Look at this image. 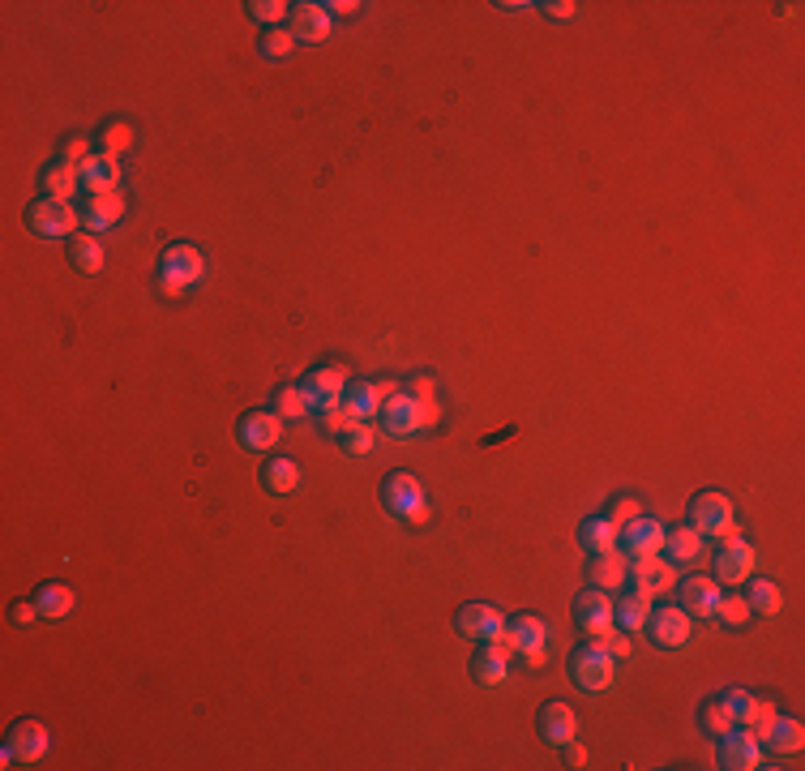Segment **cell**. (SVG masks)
Instances as JSON below:
<instances>
[{
    "mask_svg": "<svg viewBox=\"0 0 805 771\" xmlns=\"http://www.w3.org/2000/svg\"><path fill=\"white\" fill-rule=\"evenodd\" d=\"M570 673L587 694H600L613 686L617 677V656L604 647L600 639H587L583 647H574V660H570Z\"/></svg>",
    "mask_w": 805,
    "mask_h": 771,
    "instance_id": "cell-1",
    "label": "cell"
},
{
    "mask_svg": "<svg viewBox=\"0 0 805 771\" xmlns=\"http://www.w3.org/2000/svg\"><path fill=\"white\" fill-rule=\"evenodd\" d=\"M382 502L394 519L403 523H424L429 519V497H424V485L412 472H390L382 480Z\"/></svg>",
    "mask_w": 805,
    "mask_h": 771,
    "instance_id": "cell-2",
    "label": "cell"
},
{
    "mask_svg": "<svg viewBox=\"0 0 805 771\" xmlns=\"http://www.w3.org/2000/svg\"><path fill=\"white\" fill-rule=\"evenodd\" d=\"M202 275H206V262H202V253H197L193 245H172L159 257V287L167 296L189 292L193 283H202Z\"/></svg>",
    "mask_w": 805,
    "mask_h": 771,
    "instance_id": "cell-3",
    "label": "cell"
},
{
    "mask_svg": "<svg viewBox=\"0 0 805 771\" xmlns=\"http://www.w3.org/2000/svg\"><path fill=\"white\" fill-rule=\"evenodd\" d=\"M82 223V210H73V202H56V198H39L26 206V228L35 236H48V240H60V236H73V228Z\"/></svg>",
    "mask_w": 805,
    "mask_h": 771,
    "instance_id": "cell-4",
    "label": "cell"
},
{
    "mask_svg": "<svg viewBox=\"0 0 805 771\" xmlns=\"http://www.w3.org/2000/svg\"><path fill=\"white\" fill-rule=\"evenodd\" d=\"M544 639H549V630H544L540 617H514V622H506V630H501V643L510 647V656H523L531 669H540L544 664Z\"/></svg>",
    "mask_w": 805,
    "mask_h": 771,
    "instance_id": "cell-5",
    "label": "cell"
},
{
    "mask_svg": "<svg viewBox=\"0 0 805 771\" xmlns=\"http://www.w3.org/2000/svg\"><path fill=\"white\" fill-rule=\"evenodd\" d=\"M43 754H48V729H43L39 720H22L18 729L9 733L5 750H0V767H13V763H39Z\"/></svg>",
    "mask_w": 805,
    "mask_h": 771,
    "instance_id": "cell-6",
    "label": "cell"
},
{
    "mask_svg": "<svg viewBox=\"0 0 805 771\" xmlns=\"http://www.w3.org/2000/svg\"><path fill=\"white\" fill-rule=\"evenodd\" d=\"M728 523H733V502H728L724 493L703 489L690 502V527H694L698 536H720Z\"/></svg>",
    "mask_w": 805,
    "mask_h": 771,
    "instance_id": "cell-7",
    "label": "cell"
},
{
    "mask_svg": "<svg viewBox=\"0 0 805 771\" xmlns=\"http://www.w3.org/2000/svg\"><path fill=\"white\" fill-rule=\"evenodd\" d=\"M300 386H305L313 412L326 416L330 407H339V399H343V390H347V369H343V365H322V369H313Z\"/></svg>",
    "mask_w": 805,
    "mask_h": 771,
    "instance_id": "cell-8",
    "label": "cell"
},
{
    "mask_svg": "<svg viewBox=\"0 0 805 771\" xmlns=\"http://www.w3.org/2000/svg\"><path fill=\"white\" fill-rule=\"evenodd\" d=\"M630 574H634V587H639V596H664V592H673V583H677V570H673V562L668 557H656V553H647V557H634L630 562Z\"/></svg>",
    "mask_w": 805,
    "mask_h": 771,
    "instance_id": "cell-9",
    "label": "cell"
},
{
    "mask_svg": "<svg viewBox=\"0 0 805 771\" xmlns=\"http://www.w3.org/2000/svg\"><path fill=\"white\" fill-rule=\"evenodd\" d=\"M399 390V382H360V386H347L343 390V412L352 420H377V412H382V403Z\"/></svg>",
    "mask_w": 805,
    "mask_h": 771,
    "instance_id": "cell-10",
    "label": "cell"
},
{
    "mask_svg": "<svg viewBox=\"0 0 805 771\" xmlns=\"http://www.w3.org/2000/svg\"><path fill=\"white\" fill-rule=\"evenodd\" d=\"M382 429L390 433V437H412V433H420L424 429V420H420V403L412 399V390H394V395L382 403Z\"/></svg>",
    "mask_w": 805,
    "mask_h": 771,
    "instance_id": "cell-11",
    "label": "cell"
},
{
    "mask_svg": "<svg viewBox=\"0 0 805 771\" xmlns=\"http://www.w3.org/2000/svg\"><path fill=\"white\" fill-rule=\"evenodd\" d=\"M647 634H651V643H660V647H681L690 639V613L677 609V604H660V609H651V617H647Z\"/></svg>",
    "mask_w": 805,
    "mask_h": 771,
    "instance_id": "cell-12",
    "label": "cell"
},
{
    "mask_svg": "<svg viewBox=\"0 0 805 771\" xmlns=\"http://www.w3.org/2000/svg\"><path fill=\"white\" fill-rule=\"evenodd\" d=\"M454 626H459V634H467V639L489 643V639H501V630H506V617H501L493 604H463L459 617H454Z\"/></svg>",
    "mask_w": 805,
    "mask_h": 771,
    "instance_id": "cell-13",
    "label": "cell"
},
{
    "mask_svg": "<svg viewBox=\"0 0 805 771\" xmlns=\"http://www.w3.org/2000/svg\"><path fill=\"white\" fill-rule=\"evenodd\" d=\"M720 767H728V771H754V767H763V746H758L746 729H728L720 737Z\"/></svg>",
    "mask_w": 805,
    "mask_h": 771,
    "instance_id": "cell-14",
    "label": "cell"
},
{
    "mask_svg": "<svg viewBox=\"0 0 805 771\" xmlns=\"http://www.w3.org/2000/svg\"><path fill=\"white\" fill-rule=\"evenodd\" d=\"M677 600L690 617H711L716 613V600H720V583L711 579V574H690V579H681Z\"/></svg>",
    "mask_w": 805,
    "mask_h": 771,
    "instance_id": "cell-15",
    "label": "cell"
},
{
    "mask_svg": "<svg viewBox=\"0 0 805 771\" xmlns=\"http://www.w3.org/2000/svg\"><path fill=\"white\" fill-rule=\"evenodd\" d=\"M617 544H621V553H626V557L660 553V544H664V527H660L656 519H647V514H639V519L626 523V527L617 532Z\"/></svg>",
    "mask_w": 805,
    "mask_h": 771,
    "instance_id": "cell-16",
    "label": "cell"
},
{
    "mask_svg": "<svg viewBox=\"0 0 805 771\" xmlns=\"http://www.w3.org/2000/svg\"><path fill=\"white\" fill-rule=\"evenodd\" d=\"M536 729H540L544 742L566 746L579 737V716H574V707H566V703H544L540 716H536Z\"/></svg>",
    "mask_w": 805,
    "mask_h": 771,
    "instance_id": "cell-17",
    "label": "cell"
},
{
    "mask_svg": "<svg viewBox=\"0 0 805 771\" xmlns=\"http://www.w3.org/2000/svg\"><path fill=\"white\" fill-rule=\"evenodd\" d=\"M574 622H579V626L591 634V639H600L604 630L617 626V622H613V600L604 596L600 587H596V592H583L579 600H574Z\"/></svg>",
    "mask_w": 805,
    "mask_h": 771,
    "instance_id": "cell-18",
    "label": "cell"
},
{
    "mask_svg": "<svg viewBox=\"0 0 805 771\" xmlns=\"http://www.w3.org/2000/svg\"><path fill=\"white\" fill-rule=\"evenodd\" d=\"M754 574V549L746 540H728L716 553V583H746Z\"/></svg>",
    "mask_w": 805,
    "mask_h": 771,
    "instance_id": "cell-19",
    "label": "cell"
},
{
    "mask_svg": "<svg viewBox=\"0 0 805 771\" xmlns=\"http://www.w3.org/2000/svg\"><path fill=\"white\" fill-rule=\"evenodd\" d=\"M236 433L245 450H270L283 437V420L275 412H249V416H240Z\"/></svg>",
    "mask_w": 805,
    "mask_h": 771,
    "instance_id": "cell-20",
    "label": "cell"
},
{
    "mask_svg": "<svg viewBox=\"0 0 805 771\" xmlns=\"http://www.w3.org/2000/svg\"><path fill=\"white\" fill-rule=\"evenodd\" d=\"M120 215H125V198H120V193H95V198H86V206H82V228L90 236H99V232L116 228Z\"/></svg>",
    "mask_w": 805,
    "mask_h": 771,
    "instance_id": "cell-21",
    "label": "cell"
},
{
    "mask_svg": "<svg viewBox=\"0 0 805 771\" xmlns=\"http://www.w3.org/2000/svg\"><path fill=\"white\" fill-rule=\"evenodd\" d=\"M326 35H330L326 5H313V0H300V5H292V39L296 43H322Z\"/></svg>",
    "mask_w": 805,
    "mask_h": 771,
    "instance_id": "cell-22",
    "label": "cell"
},
{
    "mask_svg": "<svg viewBox=\"0 0 805 771\" xmlns=\"http://www.w3.org/2000/svg\"><path fill=\"white\" fill-rule=\"evenodd\" d=\"M506 669H510V647L501 643V639L480 643V652L472 660V677H476V682L480 686H497V682H506Z\"/></svg>",
    "mask_w": 805,
    "mask_h": 771,
    "instance_id": "cell-23",
    "label": "cell"
},
{
    "mask_svg": "<svg viewBox=\"0 0 805 771\" xmlns=\"http://www.w3.org/2000/svg\"><path fill=\"white\" fill-rule=\"evenodd\" d=\"M78 176H82V189L95 198V193H116V185H120V163L112 159V155H90L82 168H78Z\"/></svg>",
    "mask_w": 805,
    "mask_h": 771,
    "instance_id": "cell-24",
    "label": "cell"
},
{
    "mask_svg": "<svg viewBox=\"0 0 805 771\" xmlns=\"http://www.w3.org/2000/svg\"><path fill=\"white\" fill-rule=\"evenodd\" d=\"M591 583L600 587V592H617L621 583H626V574H630V557L626 553H617V549H609V553H596V562H591Z\"/></svg>",
    "mask_w": 805,
    "mask_h": 771,
    "instance_id": "cell-25",
    "label": "cell"
},
{
    "mask_svg": "<svg viewBox=\"0 0 805 771\" xmlns=\"http://www.w3.org/2000/svg\"><path fill=\"white\" fill-rule=\"evenodd\" d=\"M78 189H82V176H78V168H73V163H65V159L52 163V168L43 172V193H48V198H56V202H69Z\"/></svg>",
    "mask_w": 805,
    "mask_h": 771,
    "instance_id": "cell-26",
    "label": "cell"
},
{
    "mask_svg": "<svg viewBox=\"0 0 805 771\" xmlns=\"http://www.w3.org/2000/svg\"><path fill=\"white\" fill-rule=\"evenodd\" d=\"M801 742H805V733H801V720H793V716H776L763 737V746H771L776 754H797Z\"/></svg>",
    "mask_w": 805,
    "mask_h": 771,
    "instance_id": "cell-27",
    "label": "cell"
},
{
    "mask_svg": "<svg viewBox=\"0 0 805 771\" xmlns=\"http://www.w3.org/2000/svg\"><path fill=\"white\" fill-rule=\"evenodd\" d=\"M69 262L82 270V275H99L103 270V245L99 236H69Z\"/></svg>",
    "mask_w": 805,
    "mask_h": 771,
    "instance_id": "cell-28",
    "label": "cell"
},
{
    "mask_svg": "<svg viewBox=\"0 0 805 771\" xmlns=\"http://www.w3.org/2000/svg\"><path fill=\"white\" fill-rule=\"evenodd\" d=\"M660 549H664L668 557H677V562H694V557L703 553V536H698L694 527L686 523V527H673V532H664Z\"/></svg>",
    "mask_w": 805,
    "mask_h": 771,
    "instance_id": "cell-29",
    "label": "cell"
},
{
    "mask_svg": "<svg viewBox=\"0 0 805 771\" xmlns=\"http://www.w3.org/2000/svg\"><path fill=\"white\" fill-rule=\"evenodd\" d=\"M579 544H583L591 557H596V553H609V549H617V527H613L609 519H587V523L579 527Z\"/></svg>",
    "mask_w": 805,
    "mask_h": 771,
    "instance_id": "cell-30",
    "label": "cell"
},
{
    "mask_svg": "<svg viewBox=\"0 0 805 771\" xmlns=\"http://www.w3.org/2000/svg\"><path fill=\"white\" fill-rule=\"evenodd\" d=\"M746 604H750V613H763V617H776L780 609H784V592L771 579H754L750 583V592H746Z\"/></svg>",
    "mask_w": 805,
    "mask_h": 771,
    "instance_id": "cell-31",
    "label": "cell"
},
{
    "mask_svg": "<svg viewBox=\"0 0 805 771\" xmlns=\"http://www.w3.org/2000/svg\"><path fill=\"white\" fill-rule=\"evenodd\" d=\"M647 617H651V600L639 596V592L613 604V622H617L621 630H643V626H647Z\"/></svg>",
    "mask_w": 805,
    "mask_h": 771,
    "instance_id": "cell-32",
    "label": "cell"
},
{
    "mask_svg": "<svg viewBox=\"0 0 805 771\" xmlns=\"http://www.w3.org/2000/svg\"><path fill=\"white\" fill-rule=\"evenodd\" d=\"M35 604H39L43 617H52V622H56V617H65L73 609V592H69L65 583H43L39 592H35Z\"/></svg>",
    "mask_w": 805,
    "mask_h": 771,
    "instance_id": "cell-33",
    "label": "cell"
},
{
    "mask_svg": "<svg viewBox=\"0 0 805 771\" xmlns=\"http://www.w3.org/2000/svg\"><path fill=\"white\" fill-rule=\"evenodd\" d=\"M296 480H300V472H296V463L292 459H270L266 467H262V485L270 489V493H292L296 489Z\"/></svg>",
    "mask_w": 805,
    "mask_h": 771,
    "instance_id": "cell-34",
    "label": "cell"
},
{
    "mask_svg": "<svg viewBox=\"0 0 805 771\" xmlns=\"http://www.w3.org/2000/svg\"><path fill=\"white\" fill-rule=\"evenodd\" d=\"M309 412H313V403L305 395V386H283L279 395H275V416L279 420H300V416H309Z\"/></svg>",
    "mask_w": 805,
    "mask_h": 771,
    "instance_id": "cell-35",
    "label": "cell"
},
{
    "mask_svg": "<svg viewBox=\"0 0 805 771\" xmlns=\"http://www.w3.org/2000/svg\"><path fill=\"white\" fill-rule=\"evenodd\" d=\"M339 442H343V450L347 455H369L373 450V442H377V429H373V420H352L343 433H339Z\"/></svg>",
    "mask_w": 805,
    "mask_h": 771,
    "instance_id": "cell-36",
    "label": "cell"
},
{
    "mask_svg": "<svg viewBox=\"0 0 805 771\" xmlns=\"http://www.w3.org/2000/svg\"><path fill=\"white\" fill-rule=\"evenodd\" d=\"M780 712H776V703H767V699H754V707H750V716L737 724V729H746L758 746H763V737H767V729H771V720H776Z\"/></svg>",
    "mask_w": 805,
    "mask_h": 771,
    "instance_id": "cell-37",
    "label": "cell"
},
{
    "mask_svg": "<svg viewBox=\"0 0 805 771\" xmlns=\"http://www.w3.org/2000/svg\"><path fill=\"white\" fill-rule=\"evenodd\" d=\"M711 617H720L728 630H741V626L750 622V604H746V596H720L716 600V613H711Z\"/></svg>",
    "mask_w": 805,
    "mask_h": 771,
    "instance_id": "cell-38",
    "label": "cell"
},
{
    "mask_svg": "<svg viewBox=\"0 0 805 771\" xmlns=\"http://www.w3.org/2000/svg\"><path fill=\"white\" fill-rule=\"evenodd\" d=\"M703 729H707L711 737H724L728 729H737V720H733V712L724 707V699H716V703L703 707Z\"/></svg>",
    "mask_w": 805,
    "mask_h": 771,
    "instance_id": "cell-39",
    "label": "cell"
},
{
    "mask_svg": "<svg viewBox=\"0 0 805 771\" xmlns=\"http://www.w3.org/2000/svg\"><path fill=\"white\" fill-rule=\"evenodd\" d=\"M292 48H296V39H292V30H266L262 35V56L266 60H283V56H292Z\"/></svg>",
    "mask_w": 805,
    "mask_h": 771,
    "instance_id": "cell-40",
    "label": "cell"
},
{
    "mask_svg": "<svg viewBox=\"0 0 805 771\" xmlns=\"http://www.w3.org/2000/svg\"><path fill=\"white\" fill-rule=\"evenodd\" d=\"M99 146H103V155H125V150L133 146V129L129 125H108L103 129V138H99Z\"/></svg>",
    "mask_w": 805,
    "mask_h": 771,
    "instance_id": "cell-41",
    "label": "cell"
},
{
    "mask_svg": "<svg viewBox=\"0 0 805 771\" xmlns=\"http://www.w3.org/2000/svg\"><path fill=\"white\" fill-rule=\"evenodd\" d=\"M249 13H253V18L262 22V26H270V30H275V22H283L287 13H292V5H283V0H253V5H249Z\"/></svg>",
    "mask_w": 805,
    "mask_h": 771,
    "instance_id": "cell-42",
    "label": "cell"
},
{
    "mask_svg": "<svg viewBox=\"0 0 805 771\" xmlns=\"http://www.w3.org/2000/svg\"><path fill=\"white\" fill-rule=\"evenodd\" d=\"M639 514H643V506L639 502H634V497H621V502L609 510V514H604V519H609L613 527H617V532H621V527H626V523H634V519H639Z\"/></svg>",
    "mask_w": 805,
    "mask_h": 771,
    "instance_id": "cell-43",
    "label": "cell"
},
{
    "mask_svg": "<svg viewBox=\"0 0 805 771\" xmlns=\"http://www.w3.org/2000/svg\"><path fill=\"white\" fill-rule=\"evenodd\" d=\"M724 707H728V712H733V720L741 724V720L750 716V707H754V694H750V690H728V694H724Z\"/></svg>",
    "mask_w": 805,
    "mask_h": 771,
    "instance_id": "cell-44",
    "label": "cell"
},
{
    "mask_svg": "<svg viewBox=\"0 0 805 771\" xmlns=\"http://www.w3.org/2000/svg\"><path fill=\"white\" fill-rule=\"evenodd\" d=\"M600 643L609 647V652H613L617 660H621V656H630V639H626V630H617V626H613V630H604V634H600Z\"/></svg>",
    "mask_w": 805,
    "mask_h": 771,
    "instance_id": "cell-45",
    "label": "cell"
},
{
    "mask_svg": "<svg viewBox=\"0 0 805 771\" xmlns=\"http://www.w3.org/2000/svg\"><path fill=\"white\" fill-rule=\"evenodd\" d=\"M540 9L549 13V18H557V22H570L574 13H579V5H570V0H544Z\"/></svg>",
    "mask_w": 805,
    "mask_h": 771,
    "instance_id": "cell-46",
    "label": "cell"
},
{
    "mask_svg": "<svg viewBox=\"0 0 805 771\" xmlns=\"http://www.w3.org/2000/svg\"><path fill=\"white\" fill-rule=\"evenodd\" d=\"M35 617H43V613H39V604H26V600L13 604V622H18V626H30Z\"/></svg>",
    "mask_w": 805,
    "mask_h": 771,
    "instance_id": "cell-47",
    "label": "cell"
},
{
    "mask_svg": "<svg viewBox=\"0 0 805 771\" xmlns=\"http://www.w3.org/2000/svg\"><path fill=\"white\" fill-rule=\"evenodd\" d=\"M412 399H437V386L429 382V377H416V382H412Z\"/></svg>",
    "mask_w": 805,
    "mask_h": 771,
    "instance_id": "cell-48",
    "label": "cell"
},
{
    "mask_svg": "<svg viewBox=\"0 0 805 771\" xmlns=\"http://www.w3.org/2000/svg\"><path fill=\"white\" fill-rule=\"evenodd\" d=\"M356 9H360L356 0H334V5H326V13H334V18H352Z\"/></svg>",
    "mask_w": 805,
    "mask_h": 771,
    "instance_id": "cell-49",
    "label": "cell"
},
{
    "mask_svg": "<svg viewBox=\"0 0 805 771\" xmlns=\"http://www.w3.org/2000/svg\"><path fill=\"white\" fill-rule=\"evenodd\" d=\"M566 763H570V767H583V763H587V750H583L579 742H566Z\"/></svg>",
    "mask_w": 805,
    "mask_h": 771,
    "instance_id": "cell-50",
    "label": "cell"
}]
</instances>
